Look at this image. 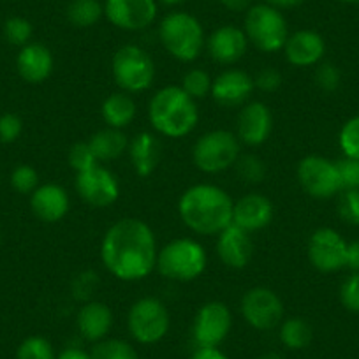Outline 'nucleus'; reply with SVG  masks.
Wrapping results in <instances>:
<instances>
[{
	"instance_id": "33",
	"label": "nucleus",
	"mask_w": 359,
	"mask_h": 359,
	"mask_svg": "<svg viewBox=\"0 0 359 359\" xmlns=\"http://www.w3.org/2000/svg\"><path fill=\"white\" fill-rule=\"evenodd\" d=\"M32 23L23 18V16H11V18L6 20L4 37L13 46L23 48L25 44H29L30 39H32Z\"/></svg>"
},
{
	"instance_id": "18",
	"label": "nucleus",
	"mask_w": 359,
	"mask_h": 359,
	"mask_svg": "<svg viewBox=\"0 0 359 359\" xmlns=\"http://www.w3.org/2000/svg\"><path fill=\"white\" fill-rule=\"evenodd\" d=\"M326 43L316 30L302 29L289 34L284 46L285 60L294 67H312L323 60Z\"/></svg>"
},
{
	"instance_id": "22",
	"label": "nucleus",
	"mask_w": 359,
	"mask_h": 359,
	"mask_svg": "<svg viewBox=\"0 0 359 359\" xmlns=\"http://www.w3.org/2000/svg\"><path fill=\"white\" fill-rule=\"evenodd\" d=\"M53 53L48 46L41 43H29L20 48L16 57V69L23 81L30 85H39L46 81L53 72Z\"/></svg>"
},
{
	"instance_id": "12",
	"label": "nucleus",
	"mask_w": 359,
	"mask_h": 359,
	"mask_svg": "<svg viewBox=\"0 0 359 359\" xmlns=\"http://www.w3.org/2000/svg\"><path fill=\"white\" fill-rule=\"evenodd\" d=\"M306 255L317 271L334 273L347 264V241L331 227H320L310 236Z\"/></svg>"
},
{
	"instance_id": "2",
	"label": "nucleus",
	"mask_w": 359,
	"mask_h": 359,
	"mask_svg": "<svg viewBox=\"0 0 359 359\" xmlns=\"http://www.w3.org/2000/svg\"><path fill=\"white\" fill-rule=\"evenodd\" d=\"M234 201L224 189L212 184L189 187L178 201L180 219L191 231L205 236L219 234L233 224Z\"/></svg>"
},
{
	"instance_id": "21",
	"label": "nucleus",
	"mask_w": 359,
	"mask_h": 359,
	"mask_svg": "<svg viewBox=\"0 0 359 359\" xmlns=\"http://www.w3.org/2000/svg\"><path fill=\"white\" fill-rule=\"evenodd\" d=\"M273 220V205L262 194H247L234 203L233 208V224L255 233L268 227Z\"/></svg>"
},
{
	"instance_id": "8",
	"label": "nucleus",
	"mask_w": 359,
	"mask_h": 359,
	"mask_svg": "<svg viewBox=\"0 0 359 359\" xmlns=\"http://www.w3.org/2000/svg\"><path fill=\"white\" fill-rule=\"evenodd\" d=\"M240 158V140L229 130H210L196 141L192 161L196 168L208 175H217L233 168Z\"/></svg>"
},
{
	"instance_id": "11",
	"label": "nucleus",
	"mask_w": 359,
	"mask_h": 359,
	"mask_svg": "<svg viewBox=\"0 0 359 359\" xmlns=\"http://www.w3.org/2000/svg\"><path fill=\"white\" fill-rule=\"evenodd\" d=\"M241 316L254 330H275L284 319V303L269 287H252L241 298Z\"/></svg>"
},
{
	"instance_id": "39",
	"label": "nucleus",
	"mask_w": 359,
	"mask_h": 359,
	"mask_svg": "<svg viewBox=\"0 0 359 359\" xmlns=\"http://www.w3.org/2000/svg\"><path fill=\"white\" fill-rule=\"evenodd\" d=\"M340 176L341 191H352L359 189V161L358 158L344 157L341 161L334 162Z\"/></svg>"
},
{
	"instance_id": "36",
	"label": "nucleus",
	"mask_w": 359,
	"mask_h": 359,
	"mask_svg": "<svg viewBox=\"0 0 359 359\" xmlns=\"http://www.w3.org/2000/svg\"><path fill=\"white\" fill-rule=\"evenodd\" d=\"M234 165L238 169V175L248 184H259L266 176L264 162L255 155H240Z\"/></svg>"
},
{
	"instance_id": "32",
	"label": "nucleus",
	"mask_w": 359,
	"mask_h": 359,
	"mask_svg": "<svg viewBox=\"0 0 359 359\" xmlns=\"http://www.w3.org/2000/svg\"><path fill=\"white\" fill-rule=\"evenodd\" d=\"M16 359H57V355H55L53 345L46 338L34 334L20 344Z\"/></svg>"
},
{
	"instance_id": "5",
	"label": "nucleus",
	"mask_w": 359,
	"mask_h": 359,
	"mask_svg": "<svg viewBox=\"0 0 359 359\" xmlns=\"http://www.w3.org/2000/svg\"><path fill=\"white\" fill-rule=\"evenodd\" d=\"M208 254L192 238H176L158 250L157 269L162 277L172 282H191L205 273Z\"/></svg>"
},
{
	"instance_id": "26",
	"label": "nucleus",
	"mask_w": 359,
	"mask_h": 359,
	"mask_svg": "<svg viewBox=\"0 0 359 359\" xmlns=\"http://www.w3.org/2000/svg\"><path fill=\"white\" fill-rule=\"evenodd\" d=\"M101 113L108 127L122 130L123 127L130 126L133 120L136 118L137 108L134 99L127 92H115L104 99Z\"/></svg>"
},
{
	"instance_id": "29",
	"label": "nucleus",
	"mask_w": 359,
	"mask_h": 359,
	"mask_svg": "<svg viewBox=\"0 0 359 359\" xmlns=\"http://www.w3.org/2000/svg\"><path fill=\"white\" fill-rule=\"evenodd\" d=\"M280 340L291 351H302L312 341V327L302 317H291L280 323Z\"/></svg>"
},
{
	"instance_id": "23",
	"label": "nucleus",
	"mask_w": 359,
	"mask_h": 359,
	"mask_svg": "<svg viewBox=\"0 0 359 359\" xmlns=\"http://www.w3.org/2000/svg\"><path fill=\"white\" fill-rule=\"evenodd\" d=\"M69 196L64 187L57 184L39 185L30 194V208L43 222H58L69 212Z\"/></svg>"
},
{
	"instance_id": "44",
	"label": "nucleus",
	"mask_w": 359,
	"mask_h": 359,
	"mask_svg": "<svg viewBox=\"0 0 359 359\" xmlns=\"http://www.w3.org/2000/svg\"><path fill=\"white\" fill-rule=\"evenodd\" d=\"M254 85L257 86L262 92H275V90L280 88L282 85V74L280 71L273 67L261 69L257 72V76L254 78Z\"/></svg>"
},
{
	"instance_id": "31",
	"label": "nucleus",
	"mask_w": 359,
	"mask_h": 359,
	"mask_svg": "<svg viewBox=\"0 0 359 359\" xmlns=\"http://www.w3.org/2000/svg\"><path fill=\"white\" fill-rule=\"evenodd\" d=\"M212 83L213 79L208 72L203 71V69H191L184 76L182 88L185 90V94L198 101V99H205L212 92Z\"/></svg>"
},
{
	"instance_id": "27",
	"label": "nucleus",
	"mask_w": 359,
	"mask_h": 359,
	"mask_svg": "<svg viewBox=\"0 0 359 359\" xmlns=\"http://www.w3.org/2000/svg\"><path fill=\"white\" fill-rule=\"evenodd\" d=\"M86 143H88L90 150L94 151L99 164L115 161L129 148V141H127L126 134L120 129H111V127H106V129L95 133Z\"/></svg>"
},
{
	"instance_id": "30",
	"label": "nucleus",
	"mask_w": 359,
	"mask_h": 359,
	"mask_svg": "<svg viewBox=\"0 0 359 359\" xmlns=\"http://www.w3.org/2000/svg\"><path fill=\"white\" fill-rule=\"evenodd\" d=\"M90 359H140L137 352L134 351L133 345L123 340L109 338V340H101L95 344V347L90 352Z\"/></svg>"
},
{
	"instance_id": "53",
	"label": "nucleus",
	"mask_w": 359,
	"mask_h": 359,
	"mask_svg": "<svg viewBox=\"0 0 359 359\" xmlns=\"http://www.w3.org/2000/svg\"><path fill=\"white\" fill-rule=\"evenodd\" d=\"M0 241H2V238H0Z\"/></svg>"
},
{
	"instance_id": "25",
	"label": "nucleus",
	"mask_w": 359,
	"mask_h": 359,
	"mask_svg": "<svg viewBox=\"0 0 359 359\" xmlns=\"http://www.w3.org/2000/svg\"><path fill=\"white\" fill-rule=\"evenodd\" d=\"M129 157L134 171L140 176H150L161 161V144L151 133H140L130 140Z\"/></svg>"
},
{
	"instance_id": "51",
	"label": "nucleus",
	"mask_w": 359,
	"mask_h": 359,
	"mask_svg": "<svg viewBox=\"0 0 359 359\" xmlns=\"http://www.w3.org/2000/svg\"><path fill=\"white\" fill-rule=\"evenodd\" d=\"M157 2H162V4L165 6H175V4H180V2H184V0H157Z\"/></svg>"
},
{
	"instance_id": "49",
	"label": "nucleus",
	"mask_w": 359,
	"mask_h": 359,
	"mask_svg": "<svg viewBox=\"0 0 359 359\" xmlns=\"http://www.w3.org/2000/svg\"><path fill=\"white\" fill-rule=\"evenodd\" d=\"M266 4L273 6L277 9H292V8H298V6L305 4L306 0H264Z\"/></svg>"
},
{
	"instance_id": "16",
	"label": "nucleus",
	"mask_w": 359,
	"mask_h": 359,
	"mask_svg": "<svg viewBox=\"0 0 359 359\" xmlns=\"http://www.w3.org/2000/svg\"><path fill=\"white\" fill-rule=\"evenodd\" d=\"M254 78L241 69H226L212 83V97L222 108L247 104L254 92Z\"/></svg>"
},
{
	"instance_id": "7",
	"label": "nucleus",
	"mask_w": 359,
	"mask_h": 359,
	"mask_svg": "<svg viewBox=\"0 0 359 359\" xmlns=\"http://www.w3.org/2000/svg\"><path fill=\"white\" fill-rule=\"evenodd\" d=\"M113 79L127 94L144 92L155 79L154 58L136 44H123L111 60Z\"/></svg>"
},
{
	"instance_id": "50",
	"label": "nucleus",
	"mask_w": 359,
	"mask_h": 359,
	"mask_svg": "<svg viewBox=\"0 0 359 359\" xmlns=\"http://www.w3.org/2000/svg\"><path fill=\"white\" fill-rule=\"evenodd\" d=\"M257 359H284V358H280V355L278 354H273V352H271V354H264V355H259Z\"/></svg>"
},
{
	"instance_id": "10",
	"label": "nucleus",
	"mask_w": 359,
	"mask_h": 359,
	"mask_svg": "<svg viewBox=\"0 0 359 359\" xmlns=\"http://www.w3.org/2000/svg\"><path fill=\"white\" fill-rule=\"evenodd\" d=\"M298 182L316 199H330L341 191L337 164L320 155H306L298 164Z\"/></svg>"
},
{
	"instance_id": "42",
	"label": "nucleus",
	"mask_w": 359,
	"mask_h": 359,
	"mask_svg": "<svg viewBox=\"0 0 359 359\" xmlns=\"http://www.w3.org/2000/svg\"><path fill=\"white\" fill-rule=\"evenodd\" d=\"M316 83L324 92H334L341 83L340 69L333 64H320L316 69Z\"/></svg>"
},
{
	"instance_id": "15",
	"label": "nucleus",
	"mask_w": 359,
	"mask_h": 359,
	"mask_svg": "<svg viewBox=\"0 0 359 359\" xmlns=\"http://www.w3.org/2000/svg\"><path fill=\"white\" fill-rule=\"evenodd\" d=\"M157 0H104V16L116 29L137 32L155 22Z\"/></svg>"
},
{
	"instance_id": "34",
	"label": "nucleus",
	"mask_w": 359,
	"mask_h": 359,
	"mask_svg": "<svg viewBox=\"0 0 359 359\" xmlns=\"http://www.w3.org/2000/svg\"><path fill=\"white\" fill-rule=\"evenodd\" d=\"M11 185L20 194H32L39 187V172L29 164H20L11 172Z\"/></svg>"
},
{
	"instance_id": "6",
	"label": "nucleus",
	"mask_w": 359,
	"mask_h": 359,
	"mask_svg": "<svg viewBox=\"0 0 359 359\" xmlns=\"http://www.w3.org/2000/svg\"><path fill=\"white\" fill-rule=\"evenodd\" d=\"M243 32L248 43L262 53L284 50L289 37L287 20L280 9L269 4H254L245 13Z\"/></svg>"
},
{
	"instance_id": "37",
	"label": "nucleus",
	"mask_w": 359,
	"mask_h": 359,
	"mask_svg": "<svg viewBox=\"0 0 359 359\" xmlns=\"http://www.w3.org/2000/svg\"><path fill=\"white\" fill-rule=\"evenodd\" d=\"M338 215L351 226H359V189L341 192L338 199Z\"/></svg>"
},
{
	"instance_id": "28",
	"label": "nucleus",
	"mask_w": 359,
	"mask_h": 359,
	"mask_svg": "<svg viewBox=\"0 0 359 359\" xmlns=\"http://www.w3.org/2000/svg\"><path fill=\"white\" fill-rule=\"evenodd\" d=\"M65 15L78 29H90L104 16V4L101 0H71Z\"/></svg>"
},
{
	"instance_id": "43",
	"label": "nucleus",
	"mask_w": 359,
	"mask_h": 359,
	"mask_svg": "<svg viewBox=\"0 0 359 359\" xmlns=\"http://www.w3.org/2000/svg\"><path fill=\"white\" fill-rule=\"evenodd\" d=\"M23 133V122L15 113L0 116V143H15Z\"/></svg>"
},
{
	"instance_id": "47",
	"label": "nucleus",
	"mask_w": 359,
	"mask_h": 359,
	"mask_svg": "<svg viewBox=\"0 0 359 359\" xmlns=\"http://www.w3.org/2000/svg\"><path fill=\"white\" fill-rule=\"evenodd\" d=\"M220 2H222L224 8H227L229 11L234 13H247L252 6V0H220Z\"/></svg>"
},
{
	"instance_id": "48",
	"label": "nucleus",
	"mask_w": 359,
	"mask_h": 359,
	"mask_svg": "<svg viewBox=\"0 0 359 359\" xmlns=\"http://www.w3.org/2000/svg\"><path fill=\"white\" fill-rule=\"evenodd\" d=\"M57 359H90V354L83 351V348L69 347L64 348V351L57 355Z\"/></svg>"
},
{
	"instance_id": "9",
	"label": "nucleus",
	"mask_w": 359,
	"mask_h": 359,
	"mask_svg": "<svg viewBox=\"0 0 359 359\" xmlns=\"http://www.w3.org/2000/svg\"><path fill=\"white\" fill-rule=\"evenodd\" d=\"M169 312L164 303L157 298H141L130 306L127 326L136 341L143 345L157 344L169 331Z\"/></svg>"
},
{
	"instance_id": "1",
	"label": "nucleus",
	"mask_w": 359,
	"mask_h": 359,
	"mask_svg": "<svg viewBox=\"0 0 359 359\" xmlns=\"http://www.w3.org/2000/svg\"><path fill=\"white\" fill-rule=\"evenodd\" d=\"M157 241L144 220L120 219L106 231L101 259L113 277L123 282L143 280L157 268Z\"/></svg>"
},
{
	"instance_id": "52",
	"label": "nucleus",
	"mask_w": 359,
	"mask_h": 359,
	"mask_svg": "<svg viewBox=\"0 0 359 359\" xmlns=\"http://www.w3.org/2000/svg\"><path fill=\"white\" fill-rule=\"evenodd\" d=\"M337 2H341V4H359V0H337Z\"/></svg>"
},
{
	"instance_id": "13",
	"label": "nucleus",
	"mask_w": 359,
	"mask_h": 359,
	"mask_svg": "<svg viewBox=\"0 0 359 359\" xmlns=\"http://www.w3.org/2000/svg\"><path fill=\"white\" fill-rule=\"evenodd\" d=\"M74 185L79 198L94 208L111 206L120 196L118 180L109 169L101 164L86 169V171L76 172Z\"/></svg>"
},
{
	"instance_id": "38",
	"label": "nucleus",
	"mask_w": 359,
	"mask_h": 359,
	"mask_svg": "<svg viewBox=\"0 0 359 359\" xmlns=\"http://www.w3.org/2000/svg\"><path fill=\"white\" fill-rule=\"evenodd\" d=\"M67 161L76 172L86 171V169L94 168V165L99 164L97 158H95V155H94V151L90 150L88 143L72 144V148L69 150Z\"/></svg>"
},
{
	"instance_id": "45",
	"label": "nucleus",
	"mask_w": 359,
	"mask_h": 359,
	"mask_svg": "<svg viewBox=\"0 0 359 359\" xmlns=\"http://www.w3.org/2000/svg\"><path fill=\"white\" fill-rule=\"evenodd\" d=\"M345 268L352 271H359V240L347 243V264Z\"/></svg>"
},
{
	"instance_id": "46",
	"label": "nucleus",
	"mask_w": 359,
	"mask_h": 359,
	"mask_svg": "<svg viewBox=\"0 0 359 359\" xmlns=\"http://www.w3.org/2000/svg\"><path fill=\"white\" fill-rule=\"evenodd\" d=\"M191 359H229L219 347H198Z\"/></svg>"
},
{
	"instance_id": "3",
	"label": "nucleus",
	"mask_w": 359,
	"mask_h": 359,
	"mask_svg": "<svg viewBox=\"0 0 359 359\" xmlns=\"http://www.w3.org/2000/svg\"><path fill=\"white\" fill-rule=\"evenodd\" d=\"M151 127L165 137H185L196 129L199 109L182 86L169 85L157 90L148 104Z\"/></svg>"
},
{
	"instance_id": "24",
	"label": "nucleus",
	"mask_w": 359,
	"mask_h": 359,
	"mask_svg": "<svg viewBox=\"0 0 359 359\" xmlns=\"http://www.w3.org/2000/svg\"><path fill=\"white\" fill-rule=\"evenodd\" d=\"M76 324H78L79 333L86 340L101 341L111 330L113 312L106 303L92 299L79 309L78 316H76Z\"/></svg>"
},
{
	"instance_id": "41",
	"label": "nucleus",
	"mask_w": 359,
	"mask_h": 359,
	"mask_svg": "<svg viewBox=\"0 0 359 359\" xmlns=\"http://www.w3.org/2000/svg\"><path fill=\"white\" fill-rule=\"evenodd\" d=\"M340 299L345 309L354 313H359V271L345 278V282L340 287Z\"/></svg>"
},
{
	"instance_id": "20",
	"label": "nucleus",
	"mask_w": 359,
	"mask_h": 359,
	"mask_svg": "<svg viewBox=\"0 0 359 359\" xmlns=\"http://www.w3.org/2000/svg\"><path fill=\"white\" fill-rule=\"evenodd\" d=\"M217 254L227 268H245L254 254V241L250 233L234 224L227 226L222 233L217 234Z\"/></svg>"
},
{
	"instance_id": "40",
	"label": "nucleus",
	"mask_w": 359,
	"mask_h": 359,
	"mask_svg": "<svg viewBox=\"0 0 359 359\" xmlns=\"http://www.w3.org/2000/svg\"><path fill=\"white\" fill-rule=\"evenodd\" d=\"M99 277L94 273V271H83L81 275L74 278L72 282V294H74L76 299L79 302H92V294L97 289Z\"/></svg>"
},
{
	"instance_id": "4",
	"label": "nucleus",
	"mask_w": 359,
	"mask_h": 359,
	"mask_svg": "<svg viewBox=\"0 0 359 359\" xmlns=\"http://www.w3.org/2000/svg\"><path fill=\"white\" fill-rule=\"evenodd\" d=\"M158 39L164 50L180 62H192L206 46L205 29L194 15L185 11L169 13L158 25Z\"/></svg>"
},
{
	"instance_id": "17",
	"label": "nucleus",
	"mask_w": 359,
	"mask_h": 359,
	"mask_svg": "<svg viewBox=\"0 0 359 359\" xmlns=\"http://www.w3.org/2000/svg\"><path fill=\"white\" fill-rule=\"evenodd\" d=\"M273 129V116L264 102H247L238 115L236 134L241 143L259 147L266 143Z\"/></svg>"
},
{
	"instance_id": "14",
	"label": "nucleus",
	"mask_w": 359,
	"mask_h": 359,
	"mask_svg": "<svg viewBox=\"0 0 359 359\" xmlns=\"http://www.w3.org/2000/svg\"><path fill=\"white\" fill-rule=\"evenodd\" d=\"M233 326V316L222 302H208L198 310L192 326L198 347H219L229 334Z\"/></svg>"
},
{
	"instance_id": "19",
	"label": "nucleus",
	"mask_w": 359,
	"mask_h": 359,
	"mask_svg": "<svg viewBox=\"0 0 359 359\" xmlns=\"http://www.w3.org/2000/svg\"><path fill=\"white\" fill-rule=\"evenodd\" d=\"M208 53L217 64L233 65L245 57L248 50V39L243 29L234 25H222L210 34L206 41Z\"/></svg>"
},
{
	"instance_id": "35",
	"label": "nucleus",
	"mask_w": 359,
	"mask_h": 359,
	"mask_svg": "<svg viewBox=\"0 0 359 359\" xmlns=\"http://www.w3.org/2000/svg\"><path fill=\"white\" fill-rule=\"evenodd\" d=\"M338 141H340V148L345 157L359 161V116H354L344 123Z\"/></svg>"
}]
</instances>
